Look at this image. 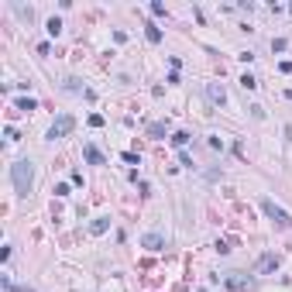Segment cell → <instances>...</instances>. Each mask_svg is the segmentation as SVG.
<instances>
[{"mask_svg":"<svg viewBox=\"0 0 292 292\" xmlns=\"http://www.w3.org/2000/svg\"><path fill=\"white\" fill-rule=\"evenodd\" d=\"M107 227H110V217H96L93 223H89V234H103Z\"/></svg>","mask_w":292,"mask_h":292,"instance_id":"8fae6325","label":"cell"},{"mask_svg":"<svg viewBox=\"0 0 292 292\" xmlns=\"http://www.w3.org/2000/svg\"><path fill=\"white\" fill-rule=\"evenodd\" d=\"M230 244H234V241H217V251L220 254H230Z\"/></svg>","mask_w":292,"mask_h":292,"instance_id":"ac0fdd59","label":"cell"},{"mask_svg":"<svg viewBox=\"0 0 292 292\" xmlns=\"http://www.w3.org/2000/svg\"><path fill=\"white\" fill-rule=\"evenodd\" d=\"M261 210H265V217L272 220L279 230H289V227H292V217L279 207V203H275V200H268V196H265V200H261Z\"/></svg>","mask_w":292,"mask_h":292,"instance_id":"7a4b0ae2","label":"cell"},{"mask_svg":"<svg viewBox=\"0 0 292 292\" xmlns=\"http://www.w3.org/2000/svg\"><path fill=\"white\" fill-rule=\"evenodd\" d=\"M14 10H17V17H21V21H28V24L35 21V10H31V7H24V3H14Z\"/></svg>","mask_w":292,"mask_h":292,"instance_id":"7c38bea8","label":"cell"},{"mask_svg":"<svg viewBox=\"0 0 292 292\" xmlns=\"http://www.w3.org/2000/svg\"><path fill=\"white\" fill-rule=\"evenodd\" d=\"M14 110H17V114H31V110H38V103H35L31 96H24V100H17V103H14Z\"/></svg>","mask_w":292,"mask_h":292,"instance_id":"9c48e42d","label":"cell"},{"mask_svg":"<svg viewBox=\"0 0 292 292\" xmlns=\"http://www.w3.org/2000/svg\"><path fill=\"white\" fill-rule=\"evenodd\" d=\"M141 244H145L148 251H162V248H165V237H162V234H145Z\"/></svg>","mask_w":292,"mask_h":292,"instance_id":"ba28073f","label":"cell"},{"mask_svg":"<svg viewBox=\"0 0 292 292\" xmlns=\"http://www.w3.org/2000/svg\"><path fill=\"white\" fill-rule=\"evenodd\" d=\"M279 265H282V258H279L275 251H268V254H261V258H258L254 272H258V275H272V272H279Z\"/></svg>","mask_w":292,"mask_h":292,"instance_id":"5b68a950","label":"cell"},{"mask_svg":"<svg viewBox=\"0 0 292 292\" xmlns=\"http://www.w3.org/2000/svg\"><path fill=\"white\" fill-rule=\"evenodd\" d=\"M241 86H244V89H254V86H258V79H254L251 73H244V76H241Z\"/></svg>","mask_w":292,"mask_h":292,"instance_id":"2e32d148","label":"cell"},{"mask_svg":"<svg viewBox=\"0 0 292 292\" xmlns=\"http://www.w3.org/2000/svg\"><path fill=\"white\" fill-rule=\"evenodd\" d=\"M89 127H103V117L100 114H89Z\"/></svg>","mask_w":292,"mask_h":292,"instance_id":"d6986e66","label":"cell"},{"mask_svg":"<svg viewBox=\"0 0 292 292\" xmlns=\"http://www.w3.org/2000/svg\"><path fill=\"white\" fill-rule=\"evenodd\" d=\"M73 127H76V117L73 114H59L55 121H52V127H48V141H59V138H66V134H73Z\"/></svg>","mask_w":292,"mask_h":292,"instance_id":"3957f363","label":"cell"},{"mask_svg":"<svg viewBox=\"0 0 292 292\" xmlns=\"http://www.w3.org/2000/svg\"><path fill=\"white\" fill-rule=\"evenodd\" d=\"M145 35H148V42H151V45H158V42H162V31H158L155 24H145Z\"/></svg>","mask_w":292,"mask_h":292,"instance_id":"4fadbf2b","label":"cell"},{"mask_svg":"<svg viewBox=\"0 0 292 292\" xmlns=\"http://www.w3.org/2000/svg\"><path fill=\"white\" fill-rule=\"evenodd\" d=\"M207 96H210L213 107H223V103H227V89H223V83H207Z\"/></svg>","mask_w":292,"mask_h":292,"instance_id":"8992f818","label":"cell"},{"mask_svg":"<svg viewBox=\"0 0 292 292\" xmlns=\"http://www.w3.org/2000/svg\"><path fill=\"white\" fill-rule=\"evenodd\" d=\"M172 145H175V148H186V145H189V134H186V131H175V134H172Z\"/></svg>","mask_w":292,"mask_h":292,"instance_id":"5bb4252c","label":"cell"},{"mask_svg":"<svg viewBox=\"0 0 292 292\" xmlns=\"http://www.w3.org/2000/svg\"><path fill=\"white\" fill-rule=\"evenodd\" d=\"M10 182H14L17 196H28V193H31V186H35V165H31L28 158L14 162V165H10Z\"/></svg>","mask_w":292,"mask_h":292,"instance_id":"6da1fadb","label":"cell"},{"mask_svg":"<svg viewBox=\"0 0 292 292\" xmlns=\"http://www.w3.org/2000/svg\"><path fill=\"white\" fill-rule=\"evenodd\" d=\"M272 52H286V38H272Z\"/></svg>","mask_w":292,"mask_h":292,"instance_id":"e0dca14e","label":"cell"},{"mask_svg":"<svg viewBox=\"0 0 292 292\" xmlns=\"http://www.w3.org/2000/svg\"><path fill=\"white\" fill-rule=\"evenodd\" d=\"M83 158H86L89 165H103V162H107V158H103V151H100L96 145H86V148H83Z\"/></svg>","mask_w":292,"mask_h":292,"instance_id":"52a82bcc","label":"cell"},{"mask_svg":"<svg viewBox=\"0 0 292 292\" xmlns=\"http://www.w3.org/2000/svg\"><path fill=\"white\" fill-rule=\"evenodd\" d=\"M48 35H52V38H59V35H62V21H59V17H52V21H48Z\"/></svg>","mask_w":292,"mask_h":292,"instance_id":"9a60e30c","label":"cell"},{"mask_svg":"<svg viewBox=\"0 0 292 292\" xmlns=\"http://www.w3.org/2000/svg\"><path fill=\"white\" fill-rule=\"evenodd\" d=\"M165 131H168V121H155V124H148V134H151V138H162Z\"/></svg>","mask_w":292,"mask_h":292,"instance_id":"30bf717a","label":"cell"},{"mask_svg":"<svg viewBox=\"0 0 292 292\" xmlns=\"http://www.w3.org/2000/svg\"><path fill=\"white\" fill-rule=\"evenodd\" d=\"M223 286L234 289V292H251L254 289V279L244 275V272H230V275H223Z\"/></svg>","mask_w":292,"mask_h":292,"instance_id":"277c9868","label":"cell"}]
</instances>
